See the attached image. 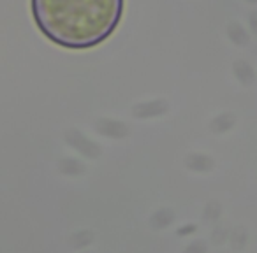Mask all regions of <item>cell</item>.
<instances>
[{"mask_svg": "<svg viewBox=\"0 0 257 253\" xmlns=\"http://www.w3.org/2000/svg\"><path fill=\"white\" fill-rule=\"evenodd\" d=\"M175 221V211L171 209H159L157 213L152 214L150 218V227L154 230H164Z\"/></svg>", "mask_w": 257, "mask_h": 253, "instance_id": "obj_2", "label": "cell"}, {"mask_svg": "<svg viewBox=\"0 0 257 253\" xmlns=\"http://www.w3.org/2000/svg\"><path fill=\"white\" fill-rule=\"evenodd\" d=\"M206 251H208V246L204 241H192L183 249V253H206Z\"/></svg>", "mask_w": 257, "mask_h": 253, "instance_id": "obj_4", "label": "cell"}, {"mask_svg": "<svg viewBox=\"0 0 257 253\" xmlns=\"http://www.w3.org/2000/svg\"><path fill=\"white\" fill-rule=\"evenodd\" d=\"M93 242V232L90 230H81L72 237V244L76 248H85V246H90Z\"/></svg>", "mask_w": 257, "mask_h": 253, "instance_id": "obj_3", "label": "cell"}, {"mask_svg": "<svg viewBox=\"0 0 257 253\" xmlns=\"http://www.w3.org/2000/svg\"><path fill=\"white\" fill-rule=\"evenodd\" d=\"M123 0H32L34 22L62 48L86 50L114 32Z\"/></svg>", "mask_w": 257, "mask_h": 253, "instance_id": "obj_1", "label": "cell"}, {"mask_svg": "<svg viewBox=\"0 0 257 253\" xmlns=\"http://www.w3.org/2000/svg\"><path fill=\"white\" fill-rule=\"evenodd\" d=\"M197 230V227L194 223H189V225H183L182 228H178V235H190Z\"/></svg>", "mask_w": 257, "mask_h": 253, "instance_id": "obj_5", "label": "cell"}]
</instances>
